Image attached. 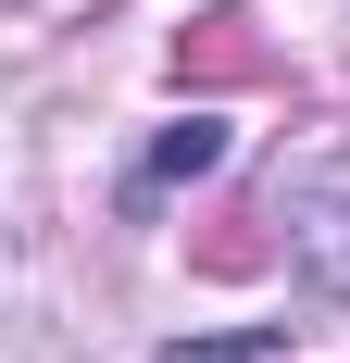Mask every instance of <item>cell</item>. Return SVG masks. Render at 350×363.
I'll use <instances>...</instances> for the list:
<instances>
[{"label": "cell", "mask_w": 350, "mask_h": 363, "mask_svg": "<svg viewBox=\"0 0 350 363\" xmlns=\"http://www.w3.org/2000/svg\"><path fill=\"white\" fill-rule=\"evenodd\" d=\"M263 63H276V50L250 38V13H201V26L175 38V75H188V88H225V75H263Z\"/></svg>", "instance_id": "1"}, {"label": "cell", "mask_w": 350, "mask_h": 363, "mask_svg": "<svg viewBox=\"0 0 350 363\" xmlns=\"http://www.w3.org/2000/svg\"><path fill=\"white\" fill-rule=\"evenodd\" d=\"M213 163H225V125H213V113H188V125L150 150V176H213Z\"/></svg>", "instance_id": "2"}]
</instances>
